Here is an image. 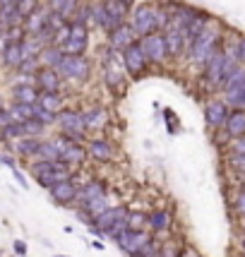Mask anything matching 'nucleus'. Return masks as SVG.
<instances>
[{
  "mask_svg": "<svg viewBox=\"0 0 245 257\" xmlns=\"http://www.w3.org/2000/svg\"><path fill=\"white\" fill-rule=\"evenodd\" d=\"M238 65L241 63H238V55H236V43H233V48L219 46L202 65V82L212 89H221V84L231 77Z\"/></svg>",
  "mask_w": 245,
  "mask_h": 257,
  "instance_id": "nucleus-1",
  "label": "nucleus"
},
{
  "mask_svg": "<svg viewBox=\"0 0 245 257\" xmlns=\"http://www.w3.org/2000/svg\"><path fill=\"white\" fill-rule=\"evenodd\" d=\"M132 2L135 0H101L92 5V22L106 31H113L116 27L125 24L127 14L132 12Z\"/></svg>",
  "mask_w": 245,
  "mask_h": 257,
  "instance_id": "nucleus-2",
  "label": "nucleus"
},
{
  "mask_svg": "<svg viewBox=\"0 0 245 257\" xmlns=\"http://www.w3.org/2000/svg\"><path fill=\"white\" fill-rule=\"evenodd\" d=\"M219 46H224L221 34H219L217 24H214V22H209V24H207V27L195 36L190 51H188V58H190V63H195V65H200V68H202L204 63H207V58L214 53Z\"/></svg>",
  "mask_w": 245,
  "mask_h": 257,
  "instance_id": "nucleus-3",
  "label": "nucleus"
},
{
  "mask_svg": "<svg viewBox=\"0 0 245 257\" xmlns=\"http://www.w3.org/2000/svg\"><path fill=\"white\" fill-rule=\"evenodd\" d=\"M101 236L116 238L122 229H127V209L125 207H106L101 214L94 217V226Z\"/></svg>",
  "mask_w": 245,
  "mask_h": 257,
  "instance_id": "nucleus-4",
  "label": "nucleus"
},
{
  "mask_svg": "<svg viewBox=\"0 0 245 257\" xmlns=\"http://www.w3.org/2000/svg\"><path fill=\"white\" fill-rule=\"evenodd\" d=\"M77 202L82 204V209L89 214V217H96L101 214L109 204H106V190L99 180H89L84 188L77 190Z\"/></svg>",
  "mask_w": 245,
  "mask_h": 257,
  "instance_id": "nucleus-5",
  "label": "nucleus"
},
{
  "mask_svg": "<svg viewBox=\"0 0 245 257\" xmlns=\"http://www.w3.org/2000/svg\"><path fill=\"white\" fill-rule=\"evenodd\" d=\"M55 70L60 72V77H68V80H75V82H87L92 77V63L84 55L63 53V58L55 65Z\"/></svg>",
  "mask_w": 245,
  "mask_h": 257,
  "instance_id": "nucleus-6",
  "label": "nucleus"
},
{
  "mask_svg": "<svg viewBox=\"0 0 245 257\" xmlns=\"http://www.w3.org/2000/svg\"><path fill=\"white\" fill-rule=\"evenodd\" d=\"M122 58L118 51H113V48H106V53H104V80L109 84L111 92H118L121 94L122 89H125V77H122Z\"/></svg>",
  "mask_w": 245,
  "mask_h": 257,
  "instance_id": "nucleus-7",
  "label": "nucleus"
},
{
  "mask_svg": "<svg viewBox=\"0 0 245 257\" xmlns=\"http://www.w3.org/2000/svg\"><path fill=\"white\" fill-rule=\"evenodd\" d=\"M221 92H224V101L231 106V109H243L245 101V65H238L233 70V75L221 84Z\"/></svg>",
  "mask_w": 245,
  "mask_h": 257,
  "instance_id": "nucleus-8",
  "label": "nucleus"
},
{
  "mask_svg": "<svg viewBox=\"0 0 245 257\" xmlns=\"http://www.w3.org/2000/svg\"><path fill=\"white\" fill-rule=\"evenodd\" d=\"M89 46V27L80 24V22H70L68 24V36L60 43V51L70 55H84Z\"/></svg>",
  "mask_w": 245,
  "mask_h": 257,
  "instance_id": "nucleus-9",
  "label": "nucleus"
},
{
  "mask_svg": "<svg viewBox=\"0 0 245 257\" xmlns=\"http://www.w3.org/2000/svg\"><path fill=\"white\" fill-rule=\"evenodd\" d=\"M139 43V48H142V53L147 58V63H154V65H161L163 60L168 58V48H166V39H163L161 31H151L147 36H142V39L137 41Z\"/></svg>",
  "mask_w": 245,
  "mask_h": 257,
  "instance_id": "nucleus-10",
  "label": "nucleus"
},
{
  "mask_svg": "<svg viewBox=\"0 0 245 257\" xmlns=\"http://www.w3.org/2000/svg\"><path fill=\"white\" fill-rule=\"evenodd\" d=\"M130 27L135 29L137 39L147 36L151 31H159V27H156V5H137L132 10Z\"/></svg>",
  "mask_w": 245,
  "mask_h": 257,
  "instance_id": "nucleus-11",
  "label": "nucleus"
},
{
  "mask_svg": "<svg viewBox=\"0 0 245 257\" xmlns=\"http://www.w3.org/2000/svg\"><path fill=\"white\" fill-rule=\"evenodd\" d=\"M58 125H60V130H63V135L68 137V139H75V142H82L84 139V132H87V128H84V118H82L80 111H60L58 113Z\"/></svg>",
  "mask_w": 245,
  "mask_h": 257,
  "instance_id": "nucleus-12",
  "label": "nucleus"
},
{
  "mask_svg": "<svg viewBox=\"0 0 245 257\" xmlns=\"http://www.w3.org/2000/svg\"><path fill=\"white\" fill-rule=\"evenodd\" d=\"M121 58H122V65H125V72L130 75V77H139V75H144L147 68H149V63H147V58L142 53V48H139V43H130L125 51H121Z\"/></svg>",
  "mask_w": 245,
  "mask_h": 257,
  "instance_id": "nucleus-13",
  "label": "nucleus"
},
{
  "mask_svg": "<svg viewBox=\"0 0 245 257\" xmlns=\"http://www.w3.org/2000/svg\"><path fill=\"white\" fill-rule=\"evenodd\" d=\"M231 113V106L224 101V99H209L207 106H204V121L212 130H221L226 125V118Z\"/></svg>",
  "mask_w": 245,
  "mask_h": 257,
  "instance_id": "nucleus-14",
  "label": "nucleus"
},
{
  "mask_svg": "<svg viewBox=\"0 0 245 257\" xmlns=\"http://www.w3.org/2000/svg\"><path fill=\"white\" fill-rule=\"evenodd\" d=\"M116 243H118V248H121L122 253H127V255H132L135 250H139V248H144V245L149 243V236L144 233V231L139 229H122L116 238H113Z\"/></svg>",
  "mask_w": 245,
  "mask_h": 257,
  "instance_id": "nucleus-15",
  "label": "nucleus"
},
{
  "mask_svg": "<svg viewBox=\"0 0 245 257\" xmlns=\"http://www.w3.org/2000/svg\"><path fill=\"white\" fill-rule=\"evenodd\" d=\"M34 84L39 87V92H60L63 89V77L55 68H43L41 65L34 75Z\"/></svg>",
  "mask_w": 245,
  "mask_h": 257,
  "instance_id": "nucleus-16",
  "label": "nucleus"
},
{
  "mask_svg": "<svg viewBox=\"0 0 245 257\" xmlns=\"http://www.w3.org/2000/svg\"><path fill=\"white\" fill-rule=\"evenodd\" d=\"M137 41V34L135 29L130 27L127 22L125 24H121V27H116L113 31H109V48H113V51H125L130 43H135Z\"/></svg>",
  "mask_w": 245,
  "mask_h": 257,
  "instance_id": "nucleus-17",
  "label": "nucleus"
},
{
  "mask_svg": "<svg viewBox=\"0 0 245 257\" xmlns=\"http://www.w3.org/2000/svg\"><path fill=\"white\" fill-rule=\"evenodd\" d=\"M48 14H51V7H36L31 14H27L24 22H22L24 34L27 36H39L41 31L46 29V24H48Z\"/></svg>",
  "mask_w": 245,
  "mask_h": 257,
  "instance_id": "nucleus-18",
  "label": "nucleus"
},
{
  "mask_svg": "<svg viewBox=\"0 0 245 257\" xmlns=\"http://www.w3.org/2000/svg\"><path fill=\"white\" fill-rule=\"evenodd\" d=\"M24 60V39H5V46H2V65L5 68L17 70V65Z\"/></svg>",
  "mask_w": 245,
  "mask_h": 257,
  "instance_id": "nucleus-19",
  "label": "nucleus"
},
{
  "mask_svg": "<svg viewBox=\"0 0 245 257\" xmlns=\"http://www.w3.org/2000/svg\"><path fill=\"white\" fill-rule=\"evenodd\" d=\"M34 77H27L24 82H19V84H14L12 87V96L14 101H22V104H39V87L34 84Z\"/></svg>",
  "mask_w": 245,
  "mask_h": 257,
  "instance_id": "nucleus-20",
  "label": "nucleus"
},
{
  "mask_svg": "<svg viewBox=\"0 0 245 257\" xmlns=\"http://www.w3.org/2000/svg\"><path fill=\"white\" fill-rule=\"evenodd\" d=\"M163 39H166L168 58H180V55L185 53V36H183V29L168 27L163 31Z\"/></svg>",
  "mask_w": 245,
  "mask_h": 257,
  "instance_id": "nucleus-21",
  "label": "nucleus"
},
{
  "mask_svg": "<svg viewBox=\"0 0 245 257\" xmlns=\"http://www.w3.org/2000/svg\"><path fill=\"white\" fill-rule=\"evenodd\" d=\"M224 130H226V135L231 137V139L243 137L245 135V109H231Z\"/></svg>",
  "mask_w": 245,
  "mask_h": 257,
  "instance_id": "nucleus-22",
  "label": "nucleus"
},
{
  "mask_svg": "<svg viewBox=\"0 0 245 257\" xmlns=\"http://www.w3.org/2000/svg\"><path fill=\"white\" fill-rule=\"evenodd\" d=\"M77 190L80 188H75V183L72 180H60L58 185H53V188L48 190L51 192V197H53V202L58 204H70L72 200H77Z\"/></svg>",
  "mask_w": 245,
  "mask_h": 257,
  "instance_id": "nucleus-23",
  "label": "nucleus"
},
{
  "mask_svg": "<svg viewBox=\"0 0 245 257\" xmlns=\"http://www.w3.org/2000/svg\"><path fill=\"white\" fill-rule=\"evenodd\" d=\"M87 156H89L87 147H82V142H75V139H68L65 147H63V151H60V161H65L68 166H72V163H82Z\"/></svg>",
  "mask_w": 245,
  "mask_h": 257,
  "instance_id": "nucleus-24",
  "label": "nucleus"
},
{
  "mask_svg": "<svg viewBox=\"0 0 245 257\" xmlns=\"http://www.w3.org/2000/svg\"><path fill=\"white\" fill-rule=\"evenodd\" d=\"M82 118H84V128L87 130H104L109 125V113L101 109V106H94L89 111H82Z\"/></svg>",
  "mask_w": 245,
  "mask_h": 257,
  "instance_id": "nucleus-25",
  "label": "nucleus"
},
{
  "mask_svg": "<svg viewBox=\"0 0 245 257\" xmlns=\"http://www.w3.org/2000/svg\"><path fill=\"white\" fill-rule=\"evenodd\" d=\"M87 151H89V156H92L94 161H113V154H116L113 144L106 142V139H92Z\"/></svg>",
  "mask_w": 245,
  "mask_h": 257,
  "instance_id": "nucleus-26",
  "label": "nucleus"
},
{
  "mask_svg": "<svg viewBox=\"0 0 245 257\" xmlns=\"http://www.w3.org/2000/svg\"><path fill=\"white\" fill-rule=\"evenodd\" d=\"M10 116H12L14 123H22V121H31L34 118V111H36V104H22V101H12L10 106Z\"/></svg>",
  "mask_w": 245,
  "mask_h": 257,
  "instance_id": "nucleus-27",
  "label": "nucleus"
},
{
  "mask_svg": "<svg viewBox=\"0 0 245 257\" xmlns=\"http://www.w3.org/2000/svg\"><path fill=\"white\" fill-rule=\"evenodd\" d=\"M60 58H63V51H60V46H55V43H48V46H43L39 53V63L43 68H55L58 63H60Z\"/></svg>",
  "mask_w": 245,
  "mask_h": 257,
  "instance_id": "nucleus-28",
  "label": "nucleus"
},
{
  "mask_svg": "<svg viewBox=\"0 0 245 257\" xmlns=\"http://www.w3.org/2000/svg\"><path fill=\"white\" fill-rule=\"evenodd\" d=\"M39 106L51 111V113H60V111H63V94H60V92H41Z\"/></svg>",
  "mask_w": 245,
  "mask_h": 257,
  "instance_id": "nucleus-29",
  "label": "nucleus"
},
{
  "mask_svg": "<svg viewBox=\"0 0 245 257\" xmlns=\"http://www.w3.org/2000/svg\"><path fill=\"white\" fill-rule=\"evenodd\" d=\"M39 144H41L39 137H19V139L12 144V149L17 154H22V156H36Z\"/></svg>",
  "mask_w": 245,
  "mask_h": 257,
  "instance_id": "nucleus-30",
  "label": "nucleus"
},
{
  "mask_svg": "<svg viewBox=\"0 0 245 257\" xmlns=\"http://www.w3.org/2000/svg\"><path fill=\"white\" fill-rule=\"evenodd\" d=\"M147 224H149L156 233H161V231H166L168 226H171V214H168L166 209H161V212H154V214H149V217H147Z\"/></svg>",
  "mask_w": 245,
  "mask_h": 257,
  "instance_id": "nucleus-31",
  "label": "nucleus"
},
{
  "mask_svg": "<svg viewBox=\"0 0 245 257\" xmlns=\"http://www.w3.org/2000/svg\"><path fill=\"white\" fill-rule=\"evenodd\" d=\"M41 68L39 63V55H27L19 65H17V70H19V75H24V77H34L36 75V70Z\"/></svg>",
  "mask_w": 245,
  "mask_h": 257,
  "instance_id": "nucleus-32",
  "label": "nucleus"
},
{
  "mask_svg": "<svg viewBox=\"0 0 245 257\" xmlns=\"http://www.w3.org/2000/svg\"><path fill=\"white\" fill-rule=\"evenodd\" d=\"M22 125H24V135L27 137H41L43 135V130H46V125L39 123L36 118H31V121H22Z\"/></svg>",
  "mask_w": 245,
  "mask_h": 257,
  "instance_id": "nucleus-33",
  "label": "nucleus"
},
{
  "mask_svg": "<svg viewBox=\"0 0 245 257\" xmlns=\"http://www.w3.org/2000/svg\"><path fill=\"white\" fill-rule=\"evenodd\" d=\"M147 226V214H142V212H127V229H144Z\"/></svg>",
  "mask_w": 245,
  "mask_h": 257,
  "instance_id": "nucleus-34",
  "label": "nucleus"
},
{
  "mask_svg": "<svg viewBox=\"0 0 245 257\" xmlns=\"http://www.w3.org/2000/svg\"><path fill=\"white\" fill-rule=\"evenodd\" d=\"M34 118L39 123H43V125H53V123H58V113H51V111L41 109L39 104H36V111H34Z\"/></svg>",
  "mask_w": 245,
  "mask_h": 257,
  "instance_id": "nucleus-35",
  "label": "nucleus"
},
{
  "mask_svg": "<svg viewBox=\"0 0 245 257\" xmlns=\"http://www.w3.org/2000/svg\"><path fill=\"white\" fill-rule=\"evenodd\" d=\"M229 166H231L238 176H245V154L231 151V156H229Z\"/></svg>",
  "mask_w": 245,
  "mask_h": 257,
  "instance_id": "nucleus-36",
  "label": "nucleus"
},
{
  "mask_svg": "<svg viewBox=\"0 0 245 257\" xmlns=\"http://www.w3.org/2000/svg\"><path fill=\"white\" fill-rule=\"evenodd\" d=\"M36 7H39V0H17V12L22 14V19L34 12Z\"/></svg>",
  "mask_w": 245,
  "mask_h": 257,
  "instance_id": "nucleus-37",
  "label": "nucleus"
},
{
  "mask_svg": "<svg viewBox=\"0 0 245 257\" xmlns=\"http://www.w3.org/2000/svg\"><path fill=\"white\" fill-rule=\"evenodd\" d=\"M236 55H238V63L245 65V36H241L236 41Z\"/></svg>",
  "mask_w": 245,
  "mask_h": 257,
  "instance_id": "nucleus-38",
  "label": "nucleus"
},
{
  "mask_svg": "<svg viewBox=\"0 0 245 257\" xmlns=\"http://www.w3.org/2000/svg\"><path fill=\"white\" fill-rule=\"evenodd\" d=\"M236 209H238L241 217H245V190H241V192L236 195Z\"/></svg>",
  "mask_w": 245,
  "mask_h": 257,
  "instance_id": "nucleus-39",
  "label": "nucleus"
},
{
  "mask_svg": "<svg viewBox=\"0 0 245 257\" xmlns=\"http://www.w3.org/2000/svg\"><path fill=\"white\" fill-rule=\"evenodd\" d=\"M10 123H14L12 116H10V111H7V109H0V130H2V128H7Z\"/></svg>",
  "mask_w": 245,
  "mask_h": 257,
  "instance_id": "nucleus-40",
  "label": "nucleus"
},
{
  "mask_svg": "<svg viewBox=\"0 0 245 257\" xmlns=\"http://www.w3.org/2000/svg\"><path fill=\"white\" fill-rule=\"evenodd\" d=\"M231 151H238V154H245V135H243V137H238V139H233Z\"/></svg>",
  "mask_w": 245,
  "mask_h": 257,
  "instance_id": "nucleus-41",
  "label": "nucleus"
},
{
  "mask_svg": "<svg viewBox=\"0 0 245 257\" xmlns=\"http://www.w3.org/2000/svg\"><path fill=\"white\" fill-rule=\"evenodd\" d=\"M14 253L19 257H27V253H29L27 243H24V241H14Z\"/></svg>",
  "mask_w": 245,
  "mask_h": 257,
  "instance_id": "nucleus-42",
  "label": "nucleus"
},
{
  "mask_svg": "<svg viewBox=\"0 0 245 257\" xmlns=\"http://www.w3.org/2000/svg\"><path fill=\"white\" fill-rule=\"evenodd\" d=\"M161 257H180V255H178V250L173 248V245H163V248H161Z\"/></svg>",
  "mask_w": 245,
  "mask_h": 257,
  "instance_id": "nucleus-43",
  "label": "nucleus"
},
{
  "mask_svg": "<svg viewBox=\"0 0 245 257\" xmlns=\"http://www.w3.org/2000/svg\"><path fill=\"white\" fill-rule=\"evenodd\" d=\"M12 173H14V178H17V183H19V185H22V188L27 190V188H29V183H27V178L22 176V173H19V168H17V166H14V168H12Z\"/></svg>",
  "mask_w": 245,
  "mask_h": 257,
  "instance_id": "nucleus-44",
  "label": "nucleus"
},
{
  "mask_svg": "<svg viewBox=\"0 0 245 257\" xmlns=\"http://www.w3.org/2000/svg\"><path fill=\"white\" fill-rule=\"evenodd\" d=\"M166 118H168V130H171V132H176V113L166 111Z\"/></svg>",
  "mask_w": 245,
  "mask_h": 257,
  "instance_id": "nucleus-45",
  "label": "nucleus"
},
{
  "mask_svg": "<svg viewBox=\"0 0 245 257\" xmlns=\"http://www.w3.org/2000/svg\"><path fill=\"white\" fill-rule=\"evenodd\" d=\"M0 163H5V166H7L10 171H12V168H14V161H12V159H10V156H7V154H0Z\"/></svg>",
  "mask_w": 245,
  "mask_h": 257,
  "instance_id": "nucleus-46",
  "label": "nucleus"
},
{
  "mask_svg": "<svg viewBox=\"0 0 245 257\" xmlns=\"http://www.w3.org/2000/svg\"><path fill=\"white\" fill-rule=\"evenodd\" d=\"M183 257H200V255H197L195 250H185V255H183Z\"/></svg>",
  "mask_w": 245,
  "mask_h": 257,
  "instance_id": "nucleus-47",
  "label": "nucleus"
},
{
  "mask_svg": "<svg viewBox=\"0 0 245 257\" xmlns=\"http://www.w3.org/2000/svg\"><path fill=\"white\" fill-rule=\"evenodd\" d=\"M0 109H2V99H0Z\"/></svg>",
  "mask_w": 245,
  "mask_h": 257,
  "instance_id": "nucleus-48",
  "label": "nucleus"
},
{
  "mask_svg": "<svg viewBox=\"0 0 245 257\" xmlns=\"http://www.w3.org/2000/svg\"><path fill=\"white\" fill-rule=\"evenodd\" d=\"M243 250H245V238H243Z\"/></svg>",
  "mask_w": 245,
  "mask_h": 257,
  "instance_id": "nucleus-49",
  "label": "nucleus"
},
{
  "mask_svg": "<svg viewBox=\"0 0 245 257\" xmlns=\"http://www.w3.org/2000/svg\"><path fill=\"white\" fill-rule=\"evenodd\" d=\"M243 109H245V101H243Z\"/></svg>",
  "mask_w": 245,
  "mask_h": 257,
  "instance_id": "nucleus-50",
  "label": "nucleus"
},
{
  "mask_svg": "<svg viewBox=\"0 0 245 257\" xmlns=\"http://www.w3.org/2000/svg\"><path fill=\"white\" fill-rule=\"evenodd\" d=\"M243 190H245V185H243Z\"/></svg>",
  "mask_w": 245,
  "mask_h": 257,
  "instance_id": "nucleus-51",
  "label": "nucleus"
},
{
  "mask_svg": "<svg viewBox=\"0 0 245 257\" xmlns=\"http://www.w3.org/2000/svg\"><path fill=\"white\" fill-rule=\"evenodd\" d=\"M0 31H2V29H0Z\"/></svg>",
  "mask_w": 245,
  "mask_h": 257,
  "instance_id": "nucleus-52",
  "label": "nucleus"
}]
</instances>
